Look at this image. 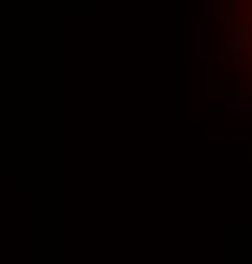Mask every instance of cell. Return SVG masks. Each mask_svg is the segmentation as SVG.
I'll list each match as a JSON object with an SVG mask.
<instances>
[{"mask_svg":"<svg viewBox=\"0 0 252 264\" xmlns=\"http://www.w3.org/2000/svg\"><path fill=\"white\" fill-rule=\"evenodd\" d=\"M247 13H250V38H252V0H250V5H247Z\"/></svg>","mask_w":252,"mask_h":264,"instance_id":"6da1fadb","label":"cell"}]
</instances>
